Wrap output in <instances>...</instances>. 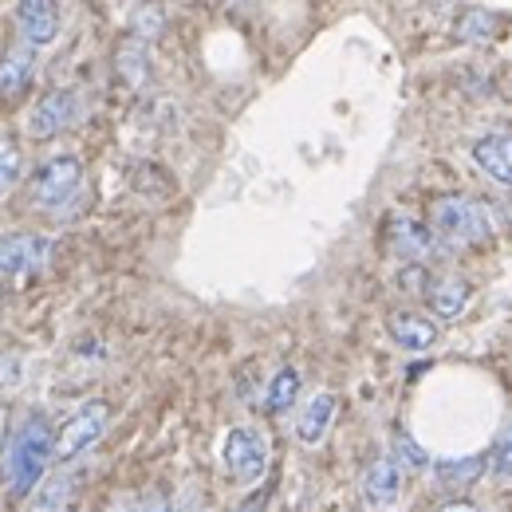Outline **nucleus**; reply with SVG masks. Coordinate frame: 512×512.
Returning <instances> with one entry per match:
<instances>
[{"instance_id":"1","label":"nucleus","mask_w":512,"mask_h":512,"mask_svg":"<svg viewBox=\"0 0 512 512\" xmlns=\"http://www.w3.org/2000/svg\"><path fill=\"white\" fill-rule=\"evenodd\" d=\"M56 457V434L48 426V418L40 414H28L4 442L0 453V485L12 493V497H24L36 489V481L44 477V469L52 465Z\"/></svg>"},{"instance_id":"2","label":"nucleus","mask_w":512,"mask_h":512,"mask_svg":"<svg viewBox=\"0 0 512 512\" xmlns=\"http://www.w3.org/2000/svg\"><path fill=\"white\" fill-rule=\"evenodd\" d=\"M430 229L442 245L453 249H477L493 237V221H489V209L465 193H446V197H434L430 205Z\"/></svg>"},{"instance_id":"3","label":"nucleus","mask_w":512,"mask_h":512,"mask_svg":"<svg viewBox=\"0 0 512 512\" xmlns=\"http://www.w3.org/2000/svg\"><path fill=\"white\" fill-rule=\"evenodd\" d=\"M83 190V162L75 154H56L48 158L32 182H28V193H32V205L36 209H48V213H60L75 201V193Z\"/></svg>"},{"instance_id":"4","label":"nucleus","mask_w":512,"mask_h":512,"mask_svg":"<svg viewBox=\"0 0 512 512\" xmlns=\"http://www.w3.org/2000/svg\"><path fill=\"white\" fill-rule=\"evenodd\" d=\"M221 457H225L229 477L241 481V485H256L268 473V442H264V434L253 430V426H233L225 434Z\"/></svg>"},{"instance_id":"5","label":"nucleus","mask_w":512,"mask_h":512,"mask_svg":"<svg viewBox=\"0 0 512 512\" xmlns=\"http://www.w3.org/2000/svg\"><path fill=\"white\" fill-rule=\"evenodd\" d=\"M107 422H111L107 402H99V398H95V402L79 406V410L64 422V430L56 434V461H75L79 453H87V449L103 438Z\"/></svg>"},{"instance_id":"6","label":"nucleus","mask_w":512,"mask_h":512,"mask_svg":"<svg viewBox=\"0 0 512 512\" xmlns=\"http://www.w3.org/2000/svg\"><path fill=\"white\" fill-rule=\"evenodd\" d=\"M52 260V241L40 233H4L0 237V276H32L44 272Z\"/></svg>"},{"instance_id":"7","label":"nucleus","mask_w":512,"mask_h":512,"mask_svg":"<svg viewBox=\"0 0 512 512\" xmlns=\"http://www.w3.org/2000/svg\"><path fill=\"white\" fill-rule=\"evenodd\" d=\"M75 119H79V95L67 91V87H56V91H48V95L28 111V134H32V138H56V134H64Z\"/></svg>"},{"instance_id":"8","label":"nucleus","mask_w":512,"mask_h":512,"mask_svg":"<svg viewBox=\"0 0 512 512\" xmlns=\"http://www.w3.org/2000/svg\"><path fill=\"white\" fill-rule=\"evenodd\" d=\"M386 237H390V249L402 256V260H410V264L426 260V256L438 249V237H434V229H430V225H422V221H414V217H406V213L390 217V225H386Z\"/></svg>"},{"instance_id":"9","label":"nucleus","mask_w":512,"mask_h":512,"mask_svg":"<svg viewBox=\"0 0 512 512\" xmlns=\"http://www.w3.org/2000/svg\"><path fill=\"white\" fill-rule=\"evenodd\" d=\"M402 497V461L398 457H379L363 473V501L371 509H394Z\"/></svg>"},{"instance_id":"10","label":"nucleus","mask_w":512,"mask_h":512,"mask_svg":"<svg viewBox=\"0 0 512 512\" xmlns=\"http://www.w3.org/2000/svg\"><path fill=\"white\" fill-rule=\"evenodd\" d=\"M16 24L28 44L44 48L60 36V4L56 0H20L16 4Z\"/></svg>"},{"instance_id":"11","label":"nucleus","mask_w":512,"mask_h":512,"mask_svg":"<svg viewBox=\"0 0 512 512\" xmlns=\"http://www.w3.org/2000/svg\"><path fill=\"white\" fill-rule=\"evenodd\" d=\"M36 75V44L20 40L0 56V99H16Z\"/></svg>"},{"instance_id":"12","label":"nucleus","mask_w":512,"mask_h":512,"mask_svg":"<svg viewBox=\"0 0 512 512\" xmlns=\"http://www.w3.org/2000/svg\"><path fill=\"white\" fill-rule=\"evenodd\" d=\"M335 410H339L335 394L320 390V394L300 410V418H296V438H300L304 446H320L323 438H327V430H331V422H335Z\"/></svg>"},{"instance_id":"13","label":"nucleus","mask_w":512,"mask_h":512,"mask_svg":"<svg viewBox=\"0 0 512 512\" xmlns=\"http://www.w3.org/2000/svg\"><path fill=\"white\" fill-rule=\"evenodd\" d=\"M473 162L501 186H512V134H489L473 142Z\"/></svg>"},{"instance_id":"14","label":"nucleus","mask_w":512,"mask_h":512,"mask_svg":"<svg viewBox=\"0 0 512 512\" xmlns=\"http://www.w3.org/2000/svg\"><path fill=\"white\" fill-rule=\"evenodd\" d=\"M390 339L402 347V351H430L438 343V323L426 320V316H414V312H398L386 323Z\"/></svg>"},{"instance_id":"15","label":"nucleus","mask_w":512,"mask_h":512,"mask_svg":"<svg viewBox=\"0 0 512 512\" xmlns=\"http://www.w3.org/2000/svg\"><path fill=\"white\" fill-rule=\"evenodd\" d=\"M426 300H430V308H434L442 320H457V316L469 308L473 288H469L461 276H446V280H438V284L426 288Z\"/></svg>"},{"instance_id":"16","label":"nucleus","mask_w":512,"mask_h":512,"mask_svg":"<svg viewBox=\"0 0 512 512\" xmlns=\"http://www.w3.org/2000/svg\"><path fill=\"white\" fill-rule=\"evenodd\" d=\"M296 394H300V371H296V367H280V371L272 375L268 390H264V410H268V414H284V410L296 402Z\"/></svg>"},{"instance_id":"17","label":"nucleus","mask_w":512,"mask_h":512,"mask_svg":"<svg viewBox=\"0 0 512 512\" xmlns=\"http://www.w3.org/2000/svg\"><path fill=\"white\" fill-rule=\"evenodd\" d=\"M146 40H127L119 52H115V67H119V75L127 79L130 87H142L146 79H150V56H146V48H142Z\"/></svg>"},{"instance_id":"18","label":"nucleus","mask_w":512,"mask_h":512,"mask_svg":"<svg viewBox=\"0 0 512 512\" xmlns=\"http://www.w3.org/2000/svg\"><path fill=\"white\" fill-rule=\"evenodd\" d=\"M434 473L446 489H469L485 473V457H453V461H442Z\"/></svg>"},{"instance_id":"19","label":"nucleus","mask_w":512,"mask_h":512,"mask_svg":"<svg viewBox=\"0 0 512 512\" xmlns=\"http://www.w3.org/2000/svg\"><path fill=\"white\" fill-rule=\"evenodd\" d=\"M505 24L493 16V12H481V8H473V12H465L461 20H457V40H465V44H485V40H493L497 32H501Z\"/></svg>"},{"instance_id":"20","label":"nucleus","mask_w":512,"mask_h":512,"mask_svg":"<svg viewBox=\"0 0 512 512\" xmlns=\"http://www.w3.org/2000/svg\"><path fill=\"white\" fill-rule=\"evenodd\" d=\"M71 497H75V477H71V473H60V477H52V481L40 489L32 512H67Z\"/></svg>"},{"instance_id":"21","label":"nucleus","mask_w":512,"mask_h":512,"mask_svg":"<svg viewBox=\"0 0 512 512\" xmlns=\"http://www.w3.org/2000/svg\"><path fill=\"white\" fill-rule=\"evenodd\" d=\"M20 170H24V158H20V146L12 138L0 134V197H8L12 186L20 182Z\"/></svg>"},{"instance_id":"22","label":"nucleus","mask_w":512,"mask_h":512,"mask_svg":"<svg viewBox=\"0 0 512 512\" xmlns=\"http://www.w3.org/2000/svg\"><path fill=\"white\" fill-rule=\"evenodd\" d=\"M489 473L497 477V481H512V422L497 434V442L489 449Z\"/></svg>"},{"instance_id":"23","label":"nucleus","mask_w":512,"mask_h":512,"mask_svg":"<svg viewBox=\"0 0 512 512\" xmlns=\"http://www.w3.org/2000/svg\"><path fill=\"white\" fill-rule=\"evenodd\" d=\"M162 24H166V20H162V8H158L154 0L134 8L130 28H134V36H138V40H158V36H162Z\"/></svg>"},{"instance_id":"24","label":"nucleus","mask_w":512,"mask_h":512,"mask_svg":"<svg viewBox=\"0 0 512 512\" xmlns=\"http://www.w3.org/2000/svg\"><path fill=\"white\" fill-rule=\"evenodd\" d=\"M394 457L402 461V469H426V465H430V453L418 446L406 430H398V434H394Z\"/></svg>"},{"instance_id":"25","label":"nucleus","mask_w":512,"mask_h":512,"mask_svg":"<svg viewBox=\"0 0 512 512\" xmlns=\"http://www.w3.org/2000/svg\"><path fill=\"white\" fill-rule=\"evenodd\" d=\"M24 379V359L12 351H0V390H12Z\"/></svg>"},{"instance_id":"26","label":"nucleus","mask_w":512,"mask_h":512,"mask_svg":"<svg viewBox=\"0 0 512 512\" xmlns=\"http://www.w3.org/2000/svg\"><path fill=\"white\" fill-rule=\"evenodd\" d=\"M134 512H186V509L174 505V501H166V497H150V501H142Z\"/></svg>"},{"instance_id":"27","label":"nucleus","mask_w":512,"mask_h":512,"mask_svg":"<svg viewBox=\"0 0 512 512\" xmlns=\"http://www.w3.org/2000/svg\"><path fill=\"white\" fill-rule=\"evenodd\" d=\"M438 512H481L477 505H465V501H453V505H446V509H438Z\"/></svg>"}]
</instances>
